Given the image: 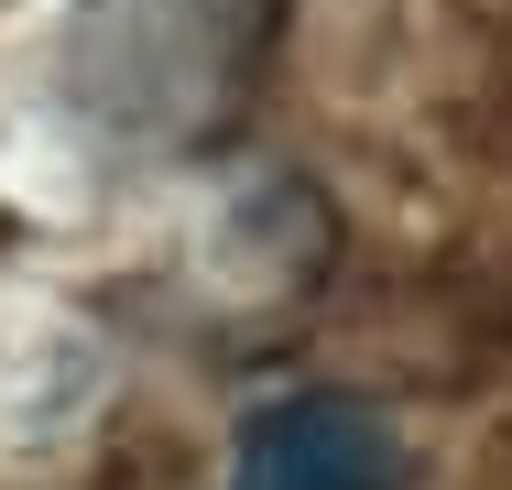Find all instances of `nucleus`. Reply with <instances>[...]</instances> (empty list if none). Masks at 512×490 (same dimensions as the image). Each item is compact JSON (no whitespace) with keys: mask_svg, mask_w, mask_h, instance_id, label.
I'll return each instance as SVG.
<instances>
[{"mask_svg":"<svg viewBox=\"0 0 512 490\" xmlns=\"http://www.w3.org/2000/svg\"><path fill=\"white\" fill-rule=\"evenodd\" d=\"M240 490H404V436L349 392H295L240 436Z\"/></svg>","mask_w":512,"mask_h":490,"instance_id":"obj_3","label":"nucleus"},{"mask_svg":"<svg viewBox=\"0 0 512 490\" xmlns=\"http://www.w3.org/2000/svg\"><path fill=\"white\" fill-rule=\"evenodd\" d=\"M327 251H338L327 196H316L306 175H262V186H240L218 207V229H207V284L229 294V305H251V316H273V305H295V294L327 273Z\"/></svg>","mask_w":512,"mask_h":490,"instance_id":"obj_2","label":"nucleus"},{"mask_svg":"<svg viewBox=\"0 0 512 490\" xmlns=\"http://www.w3.org/2000/svg\"><path fill=\"white\" fill-rule=\"evenodd\" d=\"M284 44V0H77L66 98L131 153H207Z\"/></svg>","mask_w":512,"mask_h":490,"instance_id":"obj_1","label":"nucleus"}]
</instances>
